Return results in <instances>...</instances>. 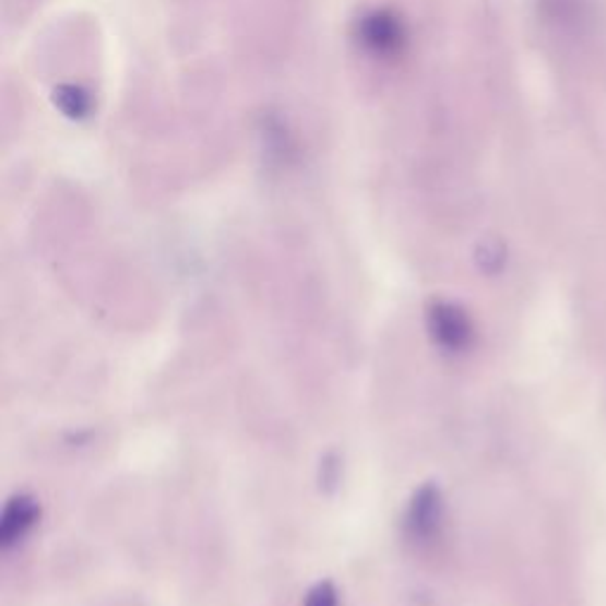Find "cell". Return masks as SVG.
<instances>
[{
	"label": "cell",
	"mask_w": 606,
	"mask_h": 606,
	"mask_svg": "<svg viewBox=\"0 0 606 606\" xmlns=\"http://www.w3.org/2000/svg\"><path fill=\"white\" fill-rule=\"evenodd\" d=\"M365 40L379 52H391L401 44V26L384 15H377L365 24Z\"/></svg>",
	"instance_id": "obj_4"
},
{
	"label": "cell",
	"mask_w": 606,
	"mask_h": 606,
	"mask_svg": "<svg viewBox=\"0 0 606 606\" xmlns=\"http://www.w3.org/2000/svg\"><path fill=\"white\" fill-rule=\"evenodd\" d=\"M441 516L443 504L439 498V490L431 486L421 488L411 504V512H407V531H411L413 540H431L441 526Z\"/></svg>",
	"instance_id": "obj_3"
},
{
	"label": "cell",
	"mask_w": 606,
	"mask_h": 606,
	"mask_svg": "<svg viewBox=\"0 0 606 606\" xmlns=\"http://www.w3.org/2000/svg\"><path fill=\"white\" fill-rule=\"evenodd\" d=\"M427 328L431 340L448 354H460L474 340V328L470 316L455 304L439 301L429 308Z\"/></svg>",
	"instance_id": "obj_1"
},
{
	"label": "cell",
	"mask_w": 606,
	"mask_h": 606,
	"mask_svg": "<svg viewBox=\"0 0 606 606\" xmlns=\"http://www.w3.org/2000/svg\"><path fill=\"white\" fill-rule=\"evenodd\" d=\"M304 606H340V595H336L332 583H318L306 595Z\"/></svg>",
	"instance_id": "obj_5"
},
{
	"label": "cell",
	"mask_w": 606,
	"mask_h": 606,
	"mask_svg": "<svg viewBox=\"0 0 606 606\" xmlns=\"http://www.w3.org/2000/svg\"><path fill=\"white\" fill-rule=\"evenodd\" d=\"M38 516H40V510L34 498H26V496L12 498L5 504L3 516H0V547L10 549L20 545L36 526Z\"/></svg>",
	"instance_id": "obj_2"
}]
</instances>
